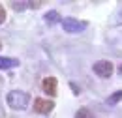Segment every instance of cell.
<instances>
[{
    "label": "cell",
    "instance_id": "cell-1",
    "mask_svg": "<svg viewBox=\"0 0 122 118\" xmlns=\"http://www.w3.org/2000/svg\"><path fill=\"white\" fill-rule=\"evenodd\" d=\"M6 103H8L10 109L23 111V109H26L28 103H30V96H28L26 92H21V90H11V92H8V96H6Z\"/></svg>",
    "mask_w": 122,
    "mask_h": 118
},
{
    "label": "cell",
    "instance_id": "cell-2",
    "mask_svg": "<svg viewBox=\"0 0 122 118\" xmlns=\"http://www.w3.org/2000/svg\"><path fill=\"white\" fill-rule=\"evenodd\" d=\"M62 28L66 30L68 34H79V32H83V30H86V21H79V19H73V17H66V19H62Z\"/></svg>",
    "mask_w": 122,
    "mask_h": 118
},
{
    "label": "cell",
    "instance_id": "cell-3",
    "mask_svg": "<svg viewBox=\"0 0 122 118\" xmlns=\"http://www.w3.org/2000/svg\"><path fill=\"white\" fill-rule=\"evenodd\" d=\"M92 69H94V73L98 75V77H102V79H109L113 71H115V66L109 62V60H100V62H96L94 66H92Z\"/></svg>",
    "mask_w": 122,
    "mask_h": 118
},
{
    "label": "cell",
    "instance_id": "cell-4",
    "mask_svg": "<svg viewBox=\"0 0 122 118\" xmlns=\"http://www.w3.org/2000/svg\"><path fill=\"white\" fill-rule=\"evenodd\" d=\"M53 109H55L53 99H41V98L34 99V113H38V114H49Z\"/></svg>",
    "mask_w": 122,
    "mask_h": 118
},
{
    "label": "cell",
    "instance_id": "cell-5",
    "mask_svg": "<svg viewBox=\"0 0 122 118\" xmlns=\"http://www.w3.org/2000/svg\"><path fill=\"white\" fill-rule=\"evenodd\" d=\"M41 86L47 96H56V79L55 77H45L41 81Z\"/></svg>",
    "mask_w": 122,
    "mask_h": 118
},
{
    "label": "cell",
    "instance_id": "cell-6",
    "mask_svg": "<svg viewBox=\"0 0 122 118\" xmlns=\"http://www.w3.org/2000/svg\"><path fill=\"white\" fill-rule=\"evenodd\" d=\"M10 6L15 11H25L26 8H40V2H17V0H13Z\"/></svg>",
    "mask_w": 122,
    "mask_h": 118
},
{
    "label": "cell",
    "instance_id": "cell-7",
    "mask_svg": "<svg viewBox=\"0 0 122 118\" xmlns=\"http://www.w3.org/2000/svg\"><path fill=\"white\" fill-rule=\"evenodd\" d=\"M19 66V60L17 58H6V56H0V69H10V68H17Z\"/></svg>",
    "mask_w": 122,
    "mask_h": 118
},
{
    "label": "cell",
    "instance_id": "cell-8",
    "mask_svg": "<svg viewBox=\"0 0 122 118\" xmlns=\"http://www.w3.org/2000/svg\"><path fill=\"white\" fill-rule=\"evenodd\" d=\"M45 23L47 25H55V23H62V17L58 11H55V10H51V11H47L45 13Z\"/></svg>",
    "mask_w": 122,
    "mask_h": 118
},
{
    "label": "cell",
    "instance_id": "cell-9",
    "mask_svg": "<svg viewBox=\"0 0 122 118\" xmlns=\"http://www.w3.org/2000/svg\"><path fill=\"white\" fill-rule=\"evenodd\" d=\"M120 99H122V90H118V92H115L107 98V105H117Z\"/></svg>",
    "mask_w": 122,
    "mask_h": 118
},
{
    "label": "cell",
    "instance_id": "cell-10",
    "mask_svg": "<svg viewBox=\"0 0 122 118\" xmlns=\"http://www.w3.org/2000/svg\"><path fill=\"white\" fill-rule=\"evenodd\" d=\"M75 118H96V116L92 114L90 109H85V107H83V109H79L75 113Z\"/></svg>",
    "mask_w": 122,
    "mask_h": 118
},
{
    "label": "cell",
    "instance_id": "cell-11",
    "mask_svg": "<svg viewBox=\"0 0 122 118\" xmlns=\"http://www.w3.org/2000/svg\"><path fill=\"white\" fill-rule=\"evenodd\" d=\"M115 25H122V10H118V15L115 17Z\"/></svg>",
    "mask_w": 122,
    "mask_h": 118
},
{
    "label": "cell",
    "instance_id": "cell-12",
    "mask_svg": "<svg viewBox=\"0 0 122 118\" xmlns=\"http://www.w3.org/2000/svg\"><path fill=\"white\" fill-rule=\"evenodd\" d=\"M4 21H6V10H4L2 6H0V25H2Z\"/></svg>",
    "mask_w": 122,
    "mask_h": 118
},
{
    "label": "cell",
    "instance_id": "cell-13",
    "mask_svg": "<svg viewBox=\"0 0 122 118\" xmlns=\"http://www.w3.org/2000/svg\"><path fill=\"white\" fill-rule=\"evenodd\" d=\"M118 73H120V75H122V66H120V68H118Z\"/></svg>",
    "mask_w": 122,
    "mask_h": 118
},
{
    "label": "cell",
    "instance_id": "cell-14",
    "mask_svg": "<svg viewBox=\"0 0 122 118\" xmlns=\"http://www.w3.org/2000/svg\"><path fill=\"white\" fill-rule=\"evenodd\" d=\"M0 47H2V45H0Z\"/></svg>",
    "mask_w": 122,
    "mask_h": 118
}]
</instances>
